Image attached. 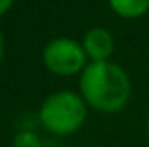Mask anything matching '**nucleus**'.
<instances>
[{"label": "nucleus", "instance_id": "obj_1", "mask_svg": "<svg viewBox=\"0 0 149 147\" xmlns=\"http://www.w3.org/2000/svg\"><path fill=\"white\" fill-rule=\"evenodd\" d=\"M79 94L98 113H119L132 94L128 74L111 60L89 62L79 77Z\"/></svg>", "mask_w": 149, "mask_h": 147}, {"label": "nucleus", "instance_id": "obj_2", "mask_svg": "<svg viewBox=\"0 0 149 147\" xmlns=\"http://www.w3.org/2000/svg\"><path fill=\"white\" fill-rule=\"evenodd\" d=\"M89 107L79 92L57 91L42 102L38 123L51 136L66 138L76 134L87 121Z\"/></svg>", "mask_w": 149, "mask_h": 147}, {"label": "nucleus", "instance_id": "obj_3", "mask_svg": "<svg viewBox=\"0 0 149 147\" xmlns=\"http://www.w3.org/2000/svg\"><path fill=\"white\" fill-rule=\"evenodd\" d=\"M44 66L55 76H76L83 72L89 64V59L85 55L81 44L70 38H55L51 40L42 51Z\"/></svg>", "mask_w": 149, "mask_h": 147}, {"label": "nucleus", "instance_id": "obj_4", "mask_svg": "<svg viewBox=\"0 0 149 147\" xmlns=\"http://www.w3.org/2000/svg\"><path fill=\"white\" fill-rule=\"evenodd\" d=\"M81 47L91 62H104V60H109L115 42H113V36L109 34V30L102 28V26H95L85 32Z\"/></svg>", "mask_w": 149, "mask_h": 147}, {"label": "nucleus", "instance_id": "obj_5", "mask_svg": "<svg viewBox=\"0 0 149 147\" xmlns=\"http://www.w3.org/2000/svg\"><path fill=\"white\" fill-rule=\"evenodd\" d=\"M108 4L123 19H138L149 11V0H108Z\"/></svg>", "mask_w": 149, "mask_h": 147}, {"label": "nucleus", "instance_id": "obj_6", "mask_svg": "<svg viewBox=\"0 0 149 147\" xmlns=\"http://www.w3.org/2000/svg\"><path fill=\"white\" fill-rule=\"evenodd\" d=\"M11 147H44V140L38 136V132L30 128H23L15 132L13 140H11Z\"/></svg>", "mask_w": 149, "mask_h": 147}, {"label": "nucleus", "instance_id": "obj_7", "mask_svg": "<svg viewBox=\"0 0 149 147\" xmlns=\"http://www.w3.org/2000/svg\"><path fill=\"white\" fill-rule=\"evenodd\" d=\"M11 6H13V0H0V17H2Z\"/></svg>", "mask_w": 149, "mask_h": 147}, {"label": "nucleus", "instance_id": "obj_8", "mask_svg": "<svg viewBox=\"0 0 149 147\" xmlns=\"http://www.w3.org/2000/svg\"><path fill=\"white\" fill-rule=\"evenodd\" d=\"M2 57H4V38L0 34V62H2Z\"/></svg>", "mask_w": 149, "mask_h": 147}, {"label": "nucleus", "instance_id": "obj_9", "mask_svg": "<svg viewBox=\"0 0 149 147\" xmlns=\"http://www.w3.org/2000/svg\"><path fill=\"white\" fill-rule=\"evenodd\" d=\"M146 134H147V138H149V117H147V123H146Z\"/></svg>", "mask_w": 149, "mask_h": 147}]
</instances>
